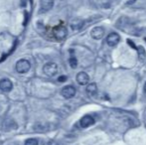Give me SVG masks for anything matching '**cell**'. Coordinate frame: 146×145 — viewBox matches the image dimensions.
Listing matches in <instances>:
<instances>
[{
  "label": "cell",
  "mask_w": 146,
  "mask_h": 145,
  "mask_svg": "<svg viewBox=\"0 0 146 145\" xmlns=\"http://www.w3.org/2000/svg\"><path fill=\"white\" fill-rule=\"evenodd\" d=\"M104 28L100 27V26H98V27H94V29L90 31V36H92L94 39H96V40H100V39L104 37Z\"/></svg>",
  "instance_id": "cell-7"
},
{
  "label": "cell",
  "mask_w": 146,
  "mask_h": 145,
  "mask_svg": "<svg viewBox=\"0 0 146 145\" xmlns=\"http://www.w3.org/2000/svg\"><path fill=\"white\" fill-rule=\"evenodd\" d=\"M13 89V83L10 79H3L0 81V89L5 93H8L10 91L11 89Z\"/></svg>",
  "instance_id": "cell-6"
},
{
  "label": "cell",
  "mask_w": 146,
  "mask_h": 145,
  "mask_svg": "<svg viewBox=\"0 0 146 145\" xmlns=\"http://www.w3.org/2000/svg\"><path fill=\"white\" fill-rule=\"evenodd\" d=\"M58 71H59V68L56 63H47V64L43 67V72L46 73L48 77H54V75H56Z\"/></svg>",
  "instance_id": "cell-3"
},
{
  "label": "cell",
  "mask_w": 146,
  "mask_h": 145,
  "mask_svg": "<svg viewBox=\"0 0 146 145\" xmlns=\"http://www.w3.org/2000/svg\"><path fill=\"white\" fill-rule=\"evenodd\" d=\"M84 25V21L81 19H75L71 22V27L73 30H80Z\"/></svg>",
  "instance_id": "cell-11"
},
{
  "label": "cell",
  "mask_w": 146,
  "mask_h": 145,
  "mask_svg": "<svg viewBox=\"0 0 146 145\" xmlns=\"http://www.w3.org/2000/svg\"><path fill=\"white\" fill-rule=\"evenodd\" d=\"M61 93L65 99H72V97H75V95H76V89L73 85H66V87H64L63 89H62Z\"/></svg>",
  "instance_id": "cell-4"
},
{
  "label": "cell",
  "mask_w": 146,
  "mask_h": 145,
  "mask_svg": "<svg viewBox=\"0 0 146 145\" xmlns=\"http://www.w3.org/2000/svg\"><path fill=\"white\" fill-rule=\"evenodd\" d=\"M69 63H70V66H71L73 69L77 68V66H78V61H77V59H76V57L72 56L71 58H70V60H69Z\"/></svg>",
  "instance_id": "cell-14"
},
{
  "label": "cell",
  "mask_w": 146,
  "mask_h": 145,
  "mask_svg": "<svg viewBox=\"0 0 146 145\" xmlns=\"http://www.w3.org/2000/svg\"><path fill=\"white\" fill-rule=\"evenodd\" d=\"M120 41V37L117 33H110V35L106 37V44L110 47H114Z\"/></svg>",
  "instance_id": "cell-5"
},
{
  "label": "cell",
  "mask_w": 146,
  "mask_h": 145,
  "mask_svg": "<svg viewBox=\"0 0 146 145\" xmlns=\"http://www.w3.org/2000/svg\"><path fill=\"white\" fill-rule=\"evenodd\" d=\"M137 51V54H138V57H139V60L143 61L144 59L146 58V51L145 49L143 48L142 46H138L136 49Z\"/></svg>",
  "instance_id": "cell-13"
},
{
  "label": "cell",
  "mask_w": 146,
  "mask_h": 145,
  "mask_svg": "<svg viewBox=\"0 0 146 145\" xmlns=\"http://www.w3.org/2000/svg\"><path fill=\"white\" fill-rule=\"evenodd\" d=\"M54 6L53 0H41V9L42 11H49Z\"/></svg>",
  "instance_id": "cell-10"
},
{
  "label": "cell",
  "mask_w": 146,
  "mask_h": 145,
  "mask_svg": "<svg viewBox=\"0 0 146 145\" xmlns=\"http://www.w3.org/2000/svg\"><path fill=\"white\" fill-rule=\"evenodd\" d=\"M127 44L130 45V46L132 47L133 49H135V50H136V49H137V47H135V46H134V44H133V43L131 42V40H127Z\"/></svg>",
  "instance_id": "cell-17"
},
{
  "label": "cell",
  "mask_w": 146,
  "mask_h": 145,
  "mask_svg": "<svg viewBox=\"0 0 146 145\" xmlns=\"http://www.w3.org/2000/svg\"><path fill=\"white\" fill-rule=\"evenodd\" d=\"M94 123V119L92 116L90 115H85L84 117H82L81 121H80V124L83 128H87L92 126V124Z\"/></svg>",
  "instance_id": "cell-8"
},
{
  "label": "cell",
  "mask_w": 146,
  "mask_h": 145,
  "mask_svg": "<svg viewBox=\"0 0 146 145\" xmlns=\"http://www.w3.org/2000/svg\"><path fill=\"white\" fill-rule=\"evenodd\" d=\"M144 91H145V93H146V83H144Z\"/></svg>",
  "instance_id": "cell-18"
},
{
  "label": "cell",
  "mask_w": 146,
  "mask_h": 145,
  "mask_svg": "<svg viewBox=\"0 0 146 145\" xmlns=\"http://www.w3.org/2000/svg\"><path fill=\"white\" fill-rule=\"evenodd\" d=\"M16 71L19 73H26L29 72L31 68V64L25 59H21L16 63Z\"/></svg>",
  "instance_id": "cell-2"
},
{
  "label": "cell",
  "mask_w": 146,
  "mask_h": 145,
  "mask_svg": "<svg viewBox=\"0 0 146 145\" xmlns=\"http://www.w3.org/2000/svg\"><path fill=\"white\" fill-rule=\"evenodd\" d=\"M25 145H38V140L35 138H30V139L26 140Z\"/></svg>",
  "instance_id": "cell-15"
},
{
  "label": "cell",
  "mask_w": 146,
  "mask_h": 145,
  "mask_svg": "<svg viewBox=\"0 0 146 145\" xmlns=\"http://www.w3.org/2000/svg\"><path fill=\"white\" fill-rule=\"evenodd\" d=\"M145 41H146V39H145Z\"/></svg>",
  "instance_id": "cell-19"
},
{
  "label": "cell",
  "mask_w": 146,
  "mask_h": 145,
  "mask_svg": "<svg viewBox=\"0 0 146 145\" xmlns=\"http://www.w3.org/2000/svg\"><path fill=\"white\" fill-rule=\"evenodd\" d=\"M98 91V87L96 83H90L87 87V93L88 95H94Z\"/></svg>",
  "instance_id": "cell-12"
},
{
  "label": "cell",
  "mask_w": 146,
  "mask_h": 145,
  "mask_svg": "<svg viewBox=\"0 0 146 145\" xmlns=\"http://www.w3.org/2000/svg\"><path fill=\"white\" fill-rule=\"evenodd\" d=\"M77 81L79 83V85H86L90 81V77L87 73L85 72H81L77 75Z\"/></svg>",
  "instance_id": "cell-9"
},
{
  "label": "cell",
  "mask_w": 146,
  "mask_h": 145,
  "mask_svg": "<svg viewBox=\"0 0 146 145\" xmlns=\"http://www.w3.org/2000/svg\"><path fill=\"white\" fill-rule=\"evenodd\" d=\"M67 28L64 25H58L54 28L53 30V35H54L55 39L58 41H62L67 37Z\"/></svg>",
  "instance_id": "cell-1"
},
{
  "label": "cell",
  "mask_w": 146,
  "mask_h": 145,
  "mask_svg": "<svg viewBox=\"0 0 146 145\" xmlns=\"http://www.w3.org/2000/svg\"><path fill=\"white\" fill-rule=\"evenodd\" d=\"M58 81H61V83H64V81H67V77H66V75H61V77L58 79Z\"/></svg>",
  "instance_id": "cell-16"
}]
</instances>
